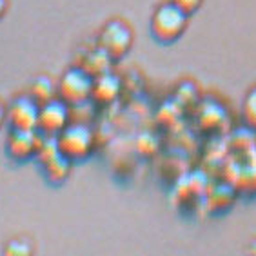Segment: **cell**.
Here are the masks:
<instances>
[{
	"mask_svg": "<svg viewBox=\"0 0 256 256\" xmlns=\"http://www.w3.org/2000/svg\"><path fill=\"white\" fill-rule=\"evenodd\" d=\"M189 15L182 11L174 2H164L154 10L151 22H149V31L154 42L162 46H171L182 38L184 33L188 31Z\"/></svg>",
	"mask_w": 256,
	"mask_h": 256,
	"instance_id": "cell-1",
	"label": "cell"
},
{
	"mask_svg": "<svg viewBox=\"0 0 256 256\" xmlns=\"http://www.w3.org/2000/svg\"><path fill=\"white\" fill-rule=\"evenodd\" d=\"M94 76L84 68H69L58 82V98L64 100L71 108H80L93 96Z\"/></svg>",
	"mask_w": 256,
	"mask_h": 256,
	"instance_id": "cell-2",
	"label": "cell"
},
{
	"mask_svg": "<svg viewBox=\"0 0 256 256\" xmlns=\"http://www.w3.org/2000/svg\"><path fill=\"white\" fill-rule=\"evenodd\" d=\"M60 151L73 164L84 162L91 156L94 146L93 131L86 124H69L68 128L56 136Z\"/></svg>",
	"mask_w": 256,
	"mask_h": 256,
	"instance_id": "cell-3",
	"label": "cell"
},
{
	"mask_svg": "<svg viewBox=\"0 0 256 256\" xmlns=\"http://www.w3.org/2000/svg\"><path fill=\"white\" fill-rule=\"evenodd\" d=\"M131 46H133V31L124 20H109L100 30L98 48H102L113 62L122 60L129 53Z\"/></svg>",
	"mask_w": 256,
	"mask_h": 256,
	"instance_id": "cell-4",
	"label": "cell"
},
{
	"mask_svg": "<svg viewBox=\"0 0 256 256\" xmlns=\"http://www.w3.org/2000/svg\"><path fill=\"white\" fill-rule=\"evenodd\" d=\"M42 142L38 129H10L6 142V154L16 166L28 164L36 156V151Z\"/></svg>",
	"mask_w": 256,
	"mask_h": 256,
	"instance_id": "cell-5",
	"label": "cell"
},
{
	"mask_svg": "<svg viewBox=\"0 0 256 256\" xmlns=\"http://www.w3.org/2000/svg\"><path fill=\"white\" fill-rule=\"evenodd\" d=\"M69 108L62 98H51L40 106L38 133L42 136H58L69 126Z\"/></svg>",
	"mask_w": 256,
	"mask_h": 256,
	"instance_id": "cell-6",
	"label": "cell"
},
{
	"mask_svg": "<svg viewBox=\"0 0 256 256\" xmlns=\"http://www.w3.org/2000/svg\"><path fill=\"white\" fill-rule=\"evenodd\" d=\"M40 104L33 94H20L8 108L10 129H38Z\"/></svg>",
	"mask_w": 256,
	"mask_h": 256,
	"instance_id": "cell-7",
	"label": "cell"
},
{
	"mask_svg": "<svg viewBox=\"0 0 256 256\" xmlns=\"http://www.w3.org/2000/svg\"><path fill=\"white\" fill-rule=\"evenodd\" d=\"M71 166H73V162L62 151L38 162L40 172H42L46 184L51 188H60L62 184H66V180L71 174Z\"/></svg>",
	"mask_w": 256,
	"mask_h": 256,
	"instance_id": "cell-8",
	"label": "cell"
},
{
	"mask_svg": "<svg viewBox=\"0 0 256 256\" xmlns=\"http://www.w3.org/2000/svg\"><path fill=\"white\" fill-rule=\"evenodd\" d=\"M120 89H122V82H120L118 76L113 74L111 71H106V73L94 76L91 100H94L100 106H108V104L114 102V100L118 98Z\"/></svg>",
	"mask_w": 256,
	"mask_h": 256,
	"instance_id": "cell-9",
	"label": "cell"
},
{
	"mask_svg": "<svg viewBox=\"0 0 256 256\" xmlns=\"http://www.w3.org/2000/svg\"><path fill=\"white\" fill-rule=\"evenodd\" d=\"M111 64H113V60L109 58V54L106 53L102 48H96V50L91 51V53L86 56L82 68H84L88 73L93 74V76H96V74H102V73H106V71H109V66Z\"/></svg>",
	"mask_w": 256,
	"mask_h": 256,
	"instance_id": "cell-10",
	"label": "cell"
},
{
	"mask_svg": "<svg viewBox=\"0 0 256 256\" xmlns=\"http://www.w3.org/2000/svg\"><path fill=\"white\" fill-rule=\"evenodd\" d=\"M33 94V98L42 106V104L50 102L51 98H54V84L53 80L50 76H46V74H40L36 78L33 80V84H31V93Z\"/></svg>",
	"mask_w": 256,
	"mask_h": 256,
	"instance_id": "cell-11",
	"label": "cell"
},
{
	"mask_svg": "<svg viewBox=\"0 0 256 256\" xmlns=\"http://www.w3.org/2000/svg\"><path fill=\"white\" fill-rule=\"evenodd\" d=\"M242 120L249 131L256 133V86H252L242 102Z\"/></svg>",
	"mask_w": 256,
	"mask_h": 256,
	"instance_id": "cell-12",
	"label": "cell"
},
{
	"mask_svg": "<svg viewBox=\"0 0 256 256\" xmlns=\"http://www.w3.org/2000/svg\"><path fill=\"white\" fill-rule=\"evenodd\" d=\"M31 252H33V246L26 238H15L4 246V254L8 256H28Z\"/></svg>",
	"mask_w": 256,
	"mask_h": 256,
	"instance_id": "cell-13",
	"label": "cell"
},
{
	"mask_svg": "<svg viewBox=\"0 0 256 256\" xmlns=\"http://www.w3.org/2000/svg\"><path fill=\"white\" fill-rule=\"evenodd\" d=\"M171 2H174V4H176L182 11H186L189 16L194 15L204 4V0H171Z\"/></svg>",
	"mask_w": 256,
	"mask_h": 256,
	"instance_id": "cell-14",
	"label": "cell"
},
{
	"mask_svg": "<svg viewBox=\"0 0 256 256\" xmlns=\"http://www.w3.org/2000/svg\"><path fill=\"white\" fill-rule=\"evenodd\" d=\"M6 122H8V109H6L4 106L0 104V129L4 128Z\"/></svg>",
	"mask_w": 256,
	"mask_h": 256,
	"instance_id": "cell-15",
	"label": "cell"
},
{
	"mask_svg": "<svg viewBox=\"0 0 256 256\" xmlns=\"http://www.w3.org/2000/svg\"><path fill=\"white\" fill-rule=\"evenodd\" d=\"M8 8H10V0H0V20L6 16V13H8Z\"/></svg>",
	"mask_w": 256,
	"mask_h": 256,
	"instance_id": "cell-16",
	"label": "cell"
},
{
	"mask_svg": "<svg viewBox=\"0 0 256 256\" xmlns=\"http://www.w3.org/2000/svg\"><path fill=\"white\" fill-rule=\"evenodd\" d=\"M252 244H254V246H256V242H252ZM247 251H249V252H254V254H256V247H249V249H247Z\"/></svg>",
	"mask_w": 256,
	"mask_h": 256,
	"instance_id": "cell-17",
	"label": "cell"
}]
</instances>
